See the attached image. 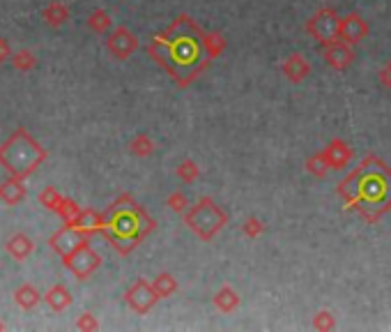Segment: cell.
Listing matches in <instances>:
<instances>
[{"label":"cell","mask_w":391,"mask_h":332,"mask_svg":"<svg viewBox=\"0 0 391 332\" xmlns=\"http://www.w3.org/2000/svg\"><path fill=\"white\" fill-rule=\"evenodd\" d=\"M189 17H180L173 24L171 31L159 35L154 44L150 47V54L154 61L164 65L166 70H171L175 77H182V70H187V81H191L201 65V49H203V33L198 31L196 24L191 26V33H184Z\"/></svg>","instance_id":"obj_1"},{"label":"cell","mask_w":391,"mask_h":332,"mask_svg":"<svg viewBox=\"0 0 391 332\" xmlns=\"http://www.w3.org/2000/svg\"><path fill=\"white\" fill-rule=\"evenodd\" d=\"M47 159V150L28 134L26 129H17L7 141L0 145V166L12 178H28L42 161Z\"/></svg>","instance_id":"obj_2"},{"label":"cell","mask_w":391,"mask_h":332,"mask_svg":"<svg viewBox=\"0 0 391 332\" xmlns=\"http://www.w3.org/2000/svg\"><path fill=\"white\" fill-rule=\"evenodd\" d=\"M184 224H187L198 238L208 242L228 224V215L212 201V198H201L194 208L187 210Z\"/></svg>","instance_id":"obj_3"},{"label":"cell","mask_w":391,"mask_h":332,"mask_svg":"<svg viewBox=\"0 0 391 332\" xmlns=\"http://www.w3.org/2000/svg\"><path fill=\"white\" fill-rule=\"evenodd\" d=\"M338 31H341V17L331 7H322L306 21V33L322 47L338 40Z\"/></svg>","instance_id":"obj_4"},{"label":"cell","mask_w":391,"mask_h":332,"mask_svg":"<svg viewBox=\"0 0 391 332\" xmlns=\"http://www.w3.org/2000/svg\"><path fill=\"white\" fill-rule=\"evenodd\" d=\"M63 261L76 279H88L101 265V256L85 242V245L76 247L67 256H63Z\"/></svg>","instance_id":"obj_5"},{"label":"cell","mask_w":391,"mask_h":332,"mask_svg":"<svg viewBox=\"0 0 391 332\" xmlns=\"http://www.w3.org/2000/svg\"><path fill=\"white\" fill-rule=\"evenodd\" d=\"M124 298H127V305L134 309L136 314H147L154 305H157L159 295H157V291H154V286L150 282H145V279H136V282L127 289V293H124Z\"/></svg>","instance_id":"obj_6"},{"label":"cell","mask_w":391,"mask_h":332,"mask_svg":"<svg viewBox=\"0 0 391 332\" xmlns=\"http://www.w3.org/2000/svg\"><path fill=\"white\" fill-rule=\"evenodd\" d=\"M138 47H141V42H138V37L131 33L129 28H115L106 40L108 54L113 56L115 61H127L131 54H136Z\"/></svg>","instance_id":"obj_7"},{"label":"cell","mask_w":391,"mask_h":332,"mask_svg":"<svg viewBox=\"0 0 391 332\" xmlns=\"http://www.w3.org/2000/svg\"><path fill=\"white\" fill-rule=\"evenodd\" d=\"M368 35H371V26H368V21L361 17V14L350 12V14H345V17L341 19V31H338V40H343L345 44L355 47V44L364 42Z\"/></svg>","instance_id":"obj_8"},{"label":"cell","mask_w":391,"mask_h":332,"mask_svg":"<svg viewBox=\"0 0 391 332\" xmlns=\"http://www.w3.org/2000/svg\"><path fill=\"white\" fill-rule=\"evenodd\" d=\"M322 58H324V63H327L329 68L343 72V70H348L352 63H355V51H352L350 44H345L343 40H334V42L324 44Z\"/></svg>","instance_id":"obj_9"},{"label":"cell","mask_w":391,"mask_h":332,"mask_svg":"<svg viewBox=\"0 0 391 332\" xmlns=\"http://www.w3.org/2000/svg\"><path fill=\"white\" fill-rule=\"evenodd\" d=\"M85 242H88L85 233H81V231H76V228H72V226H65L58 233L51 235V247H53L60 256H67L76 247L85 245Z\"/></svg>","instance_id":"obj_10"},{"label":"cell","mask_w":391,"mask_h":332,"mask_svg":"<svg viewBox=\"0 0 391 332\" xmlns=\"http://www.w3.org/2000/svg\"><path fill=\"white\" fill-rule=\"evenodd\" d=\"M322 157L327 161L329 168H334V171H341L350 164L352 159V148L350 143H345L343 139H334V141H329L327 148L322 150Z\"/></svg>","instance_id":"obj_11"},{"label":"cell","mask_w":391,"mask_h":332,"mask_svg":"<svg viewBox=\"0 0 391 332\" xmlns=\"http://www.w3.org/2000/svg\"><path fill=\"white\" fill-rule=\"evenodd\" d=\"M281 70H283L288 81H292V84H301V81L311 74V65H308V61L301 54H292L283 61Z\"/></svg>","instance_id":"obj_12"},{"label":"cell","mask_w":391,"mask_h":332,"mask_svg":"<svg viewBox=\"0 0 391 332\" xmlns=\"http://www.w3.org/2000/svg\"><path fill=\"white\" fill-rule=\"evenodd\" d=\"M26 198V187L24 180L19 178H10L5 182H0V201L5 205H17Z\"/></svg>","instance_id":"obj_13"},{"label":"cell","mask_w":391,"mask_h":332,"mask_svg":"<svg viewBox=\"0 0 391 332\" xmlns=\"http://www.w3.org/2000/svg\"><path fill=\"white\" fill-rule=\"evenodd\" d=\"M42 300H47V305L53 309V312H65L72 305V293L67 291V286L56 284L42 295Z\"/></svg>","instance_id":"obj_14"},{"label":"cell","mask_w":391,"mask_h":332,"mask_svg":"<svg viewBox=\"0 0 391 332\" xmlns=\"http://www.w3.org/2000/svg\"><path fill=\"white\" fill-rule=\"evenodd\" d=\"M33 240L28 238L26 233H14L10 240H7V252H10L12 258H17V261H26L28 256L33 254Z\"/></svg>","instance_id":"obj_15"},{"label":"cell","mask_w":391,"mask_h":332,"mask_svg":"<svg viewBox=\"0 0 391 332\" xmlns=\"http://www.w3.org/2000/svg\"><path fill=\"white\" fill-rule=\"evenodd\" d=\"M240 293L233 289V286H224V289H219L214 293V307L219 309V312L224 314H231L235 309L240 307Z\"/></svg>","instance_id":"obj_16"},{"label":"cell","mask_w":391,"mask_h":332,"mask_svg":"<svg viewBox=\"0 0 391 332\" xmlns=\"http://www.w3.org/2000/svg\"><path fill=\"white\" fill-rule=\"evenodd\" d=\"M42 17H44V21H47L51 28L65 26L69 21V7L65 5V3H58V0H53V3H49L47 7H44Z\"/></svg>","instance_id":"obj_17"},{"label":"cell","mask_w":391,"mask_h":332,"mask_svg":"<svg viewBox=\"0 0 391 332\" xmlns=\"http://www.w3.org/2000/svg\"><path fill=\"white\" fill-rule=\"evenodd\" d=\"M42 300V293L35 289L33 284H21L17 291H14V302L21 307V309H35L40 305Z\"/></svg>","instance_id":"obj_18"},{"label":"cell","mask_w":391,"mask_h":332,"mask_svg":"<svg viewBox=\"0 0 391 332\" xmlns=\"http://www.w3.org/2000/svg\"><path fill=\"white\" fill-rule=\"evenodd\" d=\"M152 286H154V291H157L159 300L171 298V295L178 291V279L173 275H168V272H161V275H157V279L152 282Z\"/></svg>","instance_id":"obj_19"},{"label":"cell","mask_w":391,"mask_h":332,"mask_svg":"<svg viewBox=\"0 0 391 332\" xmlns=\"http://www.w3.org/2000/svg\"><path fill=\"white\" fill-rule=\"evenodd\" d=\"M385 166H387V164H385ZM387 168H389V166H387ZM387 168H385V171H382V175L387 173ZM382 175H378V173H371V175H366V182H364V187H375L373 182H378V178H382ZM387 191H391V187H385V180H382V182H380V196H385ZM359 196H364L366 201H371V203H378V201H380V196H378V194H373L371 189H359Z\"/></svg>","instance_id":"obj_20"},{"label":"cell","mask_w":391,"mask_h":332,"mask_svg":"<svg viewBox=\"0 0 391 332\" xmlns=\"http://www.w3.org/2000/svg\"><path fill=\"white\" fill-rule=\"evenodd\" d=\"M203 49H205V54H208V58L221 56V54H224V49H226L224 35H219V33H203Z\"/></svg>","instance_id":"obj_21"},{"label":"cell","mask_w":391,"mask_h":332,"mask_svg":"<svg viewBox=\"0 0 391 332\" xmlns=\"http://www.w3.org/2000/svg\"><path fill=\"white\" fill-rule=\"evenodd\" d=\"M56 212L63 217L65 226H74L78 221V217H81V208L76 205V201H72V198H63Z\"/></svg>","instance_id":"obj_22"},{"label":"cell","mask_w":391,"mask_h":332,"mask_svg":"<svg viewBox=\"0 0 391 332\" xmlns=\"http://www.w3.org/2000/svg\"><path fill=\"white\" fill-rule=\"evenodd\" d=\"M88 26H90V31L94 33H106L110 26H113V19H110V14L106 10H94L90 17H88Z\"/></svg>","instance_id":"obj_23"},{"label":"cell","mask_w":391,"mask_h":332,"mask_svg":"<svg viewBox=\"0 0 391 332\" xmlns=\"http://www.w3.org/2000/svg\"><path fill=\"white\" fill-rule=\"evenodd\" d=\"M12 65H14V70H19V72H31L35 65H37V58L33 51H28V49H21L17 51V54H12Z\"/></svg>","instance_id":"obj_24"},{"label":"cell","mask_w":391,"mask_h":332,"mask_svg":"<svg viewBox=\"0 0 391 332\" xmlns=\"http://www.w3.org/2000/svg\"><path fill=\"white\" fill-rule=\"evenodd\" d=\"M152 150H154V141L145 134H138L134 141L129 143V152L136 155V157H147V155H152Z\"/></svg>","instance_id":"obj_25"},{"label":"cell","mask_w":391,"mask_h":332,"mask_svg":"<svg viewBox=\"0 0 391 332\" xmlns=\"http://www.w3.org/2000/svg\"><path fill=\"white\" fill-rule=\"evenodd\" d=\"M327 168H329V166H327V161H324L322 152L313 155V157H308V161H306V171L311 173V175H315V178H324Z\"/></svg>","instance_id":"obj_26"},{"label":"cell","mask_w":391,"mask_h":332,"mask_svg":"<svg viewBox=\"0 0 391 332\" xmlns=\"http://www.w3.org/2000/svg\"><path fill=\"white\" fill-rule=\"evenodd\" d=\"M178 175L184 180V182H194L198 175H201V168L194 159H184L182 164L178 166Z\"/></svg>","instance_id":"obj_27"},{"label":"cell","mask_w":391,"mask_h":332,"mask_svg":"<svg viewBox=\"0 0 391 332\" xmlns=\"http://www.w3.org/2000/svg\"><path fill=\"white\" fill-rule=\"evenodd\" d=\"M60 201H63V196L58 194L56 187H47V189H44L42 194H40V203H42L47 210H53V212H56L58 205H60Z\"/></svg>","instance_id":"obj_28"},{"label":"cell","mask_w":391,"mask_h":332,"mask_svg":"<svg viewBox=\"0 0 391 332\" xmlns=\"http://www.w3.org/2000/svg\"><path fill=\"white\" fill-rule=\"evenodd\" d=\"M263 231H265V226L258 217H249L244 224H242V233H244L247 238H260Z\"/></svg>","instance_id":"obj_29"},{"label":"cell","mask_w":391,"mask_h":332,"mask_svg":"<svg viewBox=\"0 0 391 332\" xmlns=\"http://www.w3.org/2000/svg\"><path fill=\"white\" fill-rule=\"evenodd\" d=\"M313 328L315 330H334L336 328V321L334 316H331L329 312H318L313 319Z\"/></svg>","instance_id":"obj_30"},{"label":"cell","mask_w":391,"mask_h":332,"mask_svg":"<svg viewBox=\"0 0 391 332\" xmlns=\"http://www.w3.org/2000/svg\"><path fill=\"white\" fill-rule=\"evenodd\" d=\"M168 205H171V210H175V212L187 210V196H184L182 191H175V194L168 196Z\"/></svg>","instance_id":"obj_31"},{"label":"cell","mask_w":391,"mask_h":332,"mask_svg":"<svg viewBox=\"0 0 391 332\" xmlns=\"http://www.w3.org/2000/svg\"><path fill=\"white\" fill-rule=\"evenodd\" d=\"M76 328L78 330H97L99 328V321L94 319L92 314H81L78 321H76Z\"/></svg>","instance_id":"obj_32"},{"label":"cell","mask_w":391,"mask_h":332,"mask_svg":"<svg viewBox=\"0 0 391 332\" xmlns=\"http://www.w3.org/2000/svg\"><path fill=\"white\" fill-rule=\"evenodd\" d=\"M378 77H380V84L385 86L387 90H391V61H389V63L385 65V68L380 70V74H378Z\"/></svg>","instance_id":"obj_33"},{"label":"cell","mask_w":391,"mask_h":332,"mask_svg":"<svg viewBox=\"0 0 391 332\" xmlns=\"http://www.w3.org/2000/svg\"><path fill=\"white\" fill-rule=\"evenodd\" d=\"M12 58V49H10V42L5 40V37H0V63L10 61Z\"/></svg>","instance_id":"obj_34"},{"label":"cell","mask_w":391,"mask_h":332,"mask_svg":"<svg viewBox=\"0 0 391 332\" xmlns=\"http://www.w3.org/2000/svg\"><path fill=\"white\" fill-rule=\"evenodd\" d=\"M0 330H5V323H0Z\"/></svg>","instance_id":"obj_35"}]
</instances>
